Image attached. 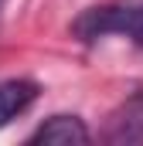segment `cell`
<instances>
[{
  "instance_id": "6da1fadb",
  "label": "cell",
  "mask_w": 143,
  "mask_h": 146,
  "mask_svg": "<svg viewBox=\"0 0 143 146\" xmlns=\"http://www.w3.org/2000/svg\"><path fill=\"white\" fill-rule=\"evenodd\" d=\"M68 31L82 44H96L102 37L116 34L143 48V0H109V3L85 7L72 21Z\"/></svg>"
},
{
  "instance_id": "277c9868",
  "label": "cell",
  "mask_w": 143,
  "mask_h": 146,
  "mask_svg": "<svg viewBox=\"0 0 143 146\" xmlns=\"http://www.w3.org/2000/svg\"><path fill=\"white\" fill-rule=\"evenodd\" d=\"M41 95V85L34 78H3L0 82V129L10 126L17 115L31 109Z\"/></svg>"
},
{
  "instance_id": "5b68a950",
  "label": "cell",
  "mask_w": 143,
  "mask_h": 146,
  "mask_svg": "<svg viewBox=\"0 0 143 146\" xmlns=\"http://www.w3.org/2000/svg\"><path fill=\"white\" fill-rule=\"evenodd\" d=\"M3 7H7V0H0V14H3Z\"/></svg>"
},
{
  "instance_id": "3957f363",
  "label": "cell",
  "mask_w": 143,
  "mask_h": 146,
  "mask_svg": "<svg viewBox=\"0 0 143 146\" xmlns=\"http://www.w3.org/2000/svg\"><path fill=\"white\" fill-rule=\"evenodd\" d=\"M89 139H92V129L85 126L82 115H75V112H55L24 143L27 146H41V143L44 146H75V143H89Z\"/></svg>"
},
{
  "instance_id": "7a4b0ae2",
  "label": "cell",
  "mask_w": 143,
  "mask_h": 146,
  "mask_svg": "<svg viewBox=\"0 0 143 146\" xmlns=\"http://www.w3.org/2000/svg\"><path fill=\"white\" fill-rule=\"evenodd\" d=\"M99 139L109 143V146L143 143V88L130 92V95L106 115V126L99 129Z\"/></svg>"
}]
</instances>
